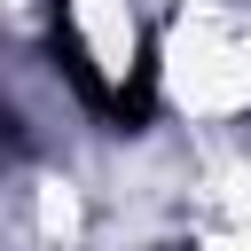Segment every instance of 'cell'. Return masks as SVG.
<instances>
[{
    "instance_id": "cell-1",
    "label": "cell",
    "mask_w": 251,
    "mask_h": 251,
    "mask_svg": "<svg viewBox=\"0 0 251 251\" xmlns=\"http://www.w3.org/2000/svg\"><path fill=\"white\" fill-rule=\"evenodd\" d=\"M55 47H63V63L94 110H110V118L149 110V47H141V24L126 0H63Z\"/></svg>"
}]
</instances>
